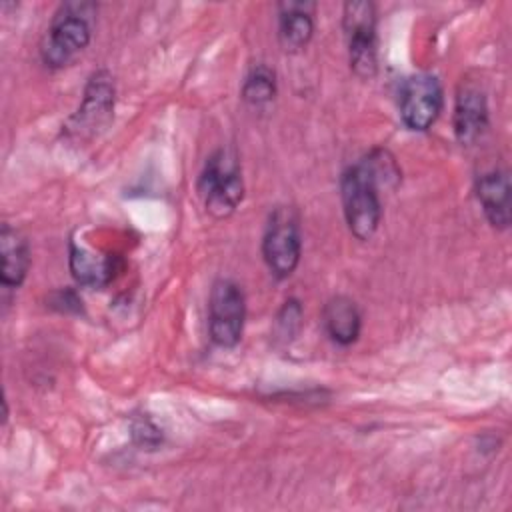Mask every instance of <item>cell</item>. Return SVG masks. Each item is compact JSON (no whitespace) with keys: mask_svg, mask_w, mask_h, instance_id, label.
Masks as SVG:
<instances>
[{"mask_svg":"<svg viewBox=\"0 0 512 512\" xmlns=\"http://www.w3.org/2000/svg\"><path fill=\"white\" fill-rule=\"evenodd\" d=\"M116 88L108 70H96L86 82L82 102L76 114L70 118L66 132L76 140L92 138L104 130L114 116Z\"/></svg>","mask_w":512,"mask_h":512,"instance_id":"obj_7","label":"cell"},{"mask_svg":"<svg viewBox=\"0 0 512 512\" xmlns=\"http://www.w3.org/2000/svg\"><path fill=\"white\" fill-rule=\"evenodd\" d=\"M476 198L488 222L506 230L510 226V178L506 170H490L476 180Z\"/></svg>","mask_w":512,"mask_h":512,"instance_id":"obj_10","label":"cell"},{"mask_svg":"<svg viewBox=\"0 0 512 512\" xmlns=\"http://www.w3.org/2000/svg\"><path fill=\"white\" fill-rule=\"evenodd\" d=\"M276 96V74L266 64H254L242 84V100L254 108L270 104Z\"/></svg>","mask_w":512,"mask_h":512,"instance_id":"obj_15","label":"cell"},{"mask_svg":"<svg viewBox=\"0 0 512 512\" xmlns=\"http://www.w3.org/2000/svg\"><path fill=\"white\" fill-rule=\"evenodd\" d=\"M444 104L440 80L434 74H414L400 88L398 108L406 128L414 132L428 130L440 116Z\"/></svg>","mask_w":512,"mask_h":512,"instance_id":"obj_8","label":"cell"},{"mask_svg":"<svg viewBox=\"0 0 512 512\" xmlns=\"http://www.w3.org/2000/svg\"><path fill=\"white\" fill-rule=\"evenodd\" d=\"M324 330L340 346H350L358 340L362 316L356 302L348 296H332L322 310Z\"/></svg>","mask_w":512,"mask_h":512,"instance_id":"obj_13","label":"cell"},{"mask_svg":"<svg viewBox=\"0 0 512 512\" xmlns=\"http://www.w3.org/2000/svg\"><path fill=\"white\" fill-rule=\"evenodd\" d=\"M0 282L6 288H18L30 268V248L24 234L10 224H2L0 230Z\"/></svg>","mask_w":512,"mask_h":512,"instance_id":"obj_12","label":"cell"},{"mask_svg":"<svg viewBox=\"0 0 512 512\" xmlns=\"http://www.w3.org/2000/svg\"><path fill=\"white\" fill-rule=\"evenodd\" d=\"M68 262H70L72 276L80 284L92 286V288L106 286L118 272L116 256H96L88 248L78 246L74 242L70 244Z\"/></svg>","mask_w":512,"mask_h":512,"instance_id":"obj_14","label":"cell"},{"mask_svg":"<svg viewBox=\"0 0 512 512\" xmlns=\"http://www.w3.org/2000/svg\"><path fill=\"white\" fill-rule=\"evenodd\" d=\"M314 2H280L278 4V38L284 50H302L314 34Z\"/></svg>","mask_w":512,"mask_h":512,"instance_id":"obj_11","label":"cell"},{"mask_svg":"<svg viewBox=\"0 0 512 512\" xmlns=\"http://www.w3.org/2000/svg\"><path fill=\"white\" fill-rule=\"evenodd\" d=\"M342 28L352 72L364 80L372 78L378 70L376 6L368 0L346 2L342 10Z\"/></svg>","mask_w":512,"mask_h":512,"instance_id":"obj_4","label":"cell"},{"mask_svg":"<svg viewBox=\"0 0 512 512\" xmlns=\"http://www.w3.org/2000/svg\"><path fill=\"white\" fill-rule=\"evenodd\" d=\"M302 328V306L298 300L290 298L282 304V308L276 314V322H274V338L278 342H290L298 336Z\"/></svg>","mask_w":512,"mask_h":512,"instance_id":"obj_16","label":"cell"},{"mask_svg":"<svg viewBox=\"0 0 512 512\" xmlns=\"http://www.w3.org/2000/svg\"><path fill=\"white\" fill-rule=\"evenodd\" d=\"M488 128V100L480 86L462 84L454 104V134L460 144H474Z\"/></svg>","mask_w":512,"mask_h":512,"instance_id":"obj_9","label":"cell"},{"mask_svg":"<svg viewBox=\"0 0 512 512\" xmlns=\"http://www.w3.org/2000/svg\"><path fill=\"white\" fill-rule=\"evenodd\" d=\"M132 438L138 446L152 450L162 444V430L148 416H138L132 422Z\"/></svg>","mask_w":512,"mask_h":512,"instance_id":"obj_17","label":"cell"},{"mask_svg":"<svg viewBox=\"0 0 512 512\" xmlns=\"http://www.w3.org/2000/svg\"><path fill=\"white\" fill-rule=\"evenodd\" d=\"M246 320V298L242 288L228 278L212 284L208 300V330L214 344L232 348L240 342Z\"/></svg>","mask_w":512,"mask_h":512,"instance_id":"obj_6","label":"cell"},{"mask_svg":"<svg viewBox=\"0 0 512 512\" xmlns=\"http://www.w3.org/2000/svg\"><path fill=\"white\" fill-rule=\"evenodd\" d=\"M198 192L212 216H230L244 196V182L236 156L228 150H216L200 172Z\"/></svg>","mask_w":512,"mask_h":512,"instance_id":"obj_3","label":"cell"},{"mask_svg":"<svg viewBox=\"0 0 512 512\" xmlns=\"http://www.w3.org/2000/svg\"><path fill=\"white\" fill-rule=\"evenodd\" d=\"M96 10L92 2H64L56 10L40 42V58L48 68L68 66L88 46Z\"/></svg>","mask_w":512,"mask_h":512,"instance_id":"obj_2","label":"cell"},{"mask_svg":"<svg viewBox=\"0 0 512 512\" xmlns=\"http://www.w3.org/2000/svg\"><path fill=\"white\" fill-rule=\"evenodd\" d=\"M302 254V234L298 216L292 208L280 206L276 208L266 224L262 238V258L272 276L278 280L288 278Z\"/></svg>","mask_w":512,"mask_h":512,"instance_id":"obj_5","label":"cell"},{"mask_svg":"<svg viewBox=\"0 0 512 512\" xmlns=\"http://www.w3.org/2000/svg\"><path fill=\"white\" fill-rule=\"evenodd\" d=\"M382 186H386V182L368 154L348 166L340 176L344 218L358 240H370L380 226L382 202L378 190Z\"/></svg>","mask_w":512,"mask_h":512,"instance_id":"obj_1","label":"cell"}]
</instances>
